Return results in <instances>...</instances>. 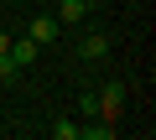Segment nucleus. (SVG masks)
<instances>
[{
  "label": "nucleus",
  "mask_w": 156,
  "mask_h": 140,
  "mask_svg": "<svg viewBox=\"0 0 156 140\" xmlns=\"http://www.w3.org/2000/svg\"><path fill=\"white\" fill-rule=\"evenodd\" d=\"M94 114L120 125V114H125V83H104V88L94 94Z\"/></svg>",
  "instance_id": "nucleus-1"
},
{
  "label": "nucleus",
  "mask_w": 156,
  "mask_h": 140,
  "mask_svg": "<svg viewBox=\"0 0 156 140\" xmlns=\"http://www.w3.org/2000/svg\"><path fill=\"white\" fill-rule=\"evenodd\" d=\"M26 36H31L37 47H47V42H57V36H62V26H57V16H31Z\"/></svg>",
  "instance_id": "nucleus-2"
},
{
  "label": "nucleus",
  "mask_w": 156,
  "mask_h": 140,
  "mask_svg": "<svg viewBox=\"0 0 156 140\" xmlns=\"http://www.w3.org/2000/svg\"><path fill=\"white\" fill-rule=\"evenodd\" d=\"M5 52H11V62H16V67H31V62H37V52H42V47H37V42H31V36H11V47H5Z\"/></svg>",
  "instance_id": "nucleus-3"
},
{
  "label": "nucleus",
  "mask_w": 156,
  "mask_h": 140,
  "mask_svg": "<svg viewBox=\"0 0 156 140\" xmlns=\"http://www.w3.org/2000/svg\"><path fill=\"white\" fill-rule=\"evenodd\" d=\"M78 57H89V62H99V57H109V36H104V31H89L83 42H78Z\"/></svg>",
  "instance_id": "nucleus-4"
},
{
  "label": "nucleus",
  "mask_w": 156,
  "mask_h": 140,
  "mask_svg": "<svg viewBox=\"0 0 156 140\" xmlns=\"http://www.w3.org/2000/svg\"><path fill=\"white\" fill-rule=\"evenodd\" d=\"M83 16H89V5H83V0H57V26H78Z\"/></svg>",
  "instance_id": "nucleus-5"
},
{
  "label": "nucleus",
  "mask_w": 156,
  "mask_h": 140,
  "mask_svg": "<svg viewBox=\"0 0 156 140\" xmlns=\"http://www.w3.org/2000/svg\"><path fill=\"white\" fill-rule=\"evenodd\" d=\"M78 135H83V140H109L115 135V119H99L94 114V125H78Z\"/></svg>",
  "instance_id": "nucleus-6"
},
{
  "label": "nucleus",
  "mask_w": 156,
  "mask_h": 140,
  "mask_svg": "<svg viewBox=\"0 0 156 140\" xmlns=\"http://www.w3.org/2000/svg\"><path fill=\"white\" fill-rule=\"evenodd\" d=\"M16 78H21V67L11 62V52H0V83H16Z\"/></svg>",
  "instance_id": "nucleus-7"
},
{
  "label": "nucleus",
  "mask_w": 156,
  "mask_h": 140,
  "mask_svg": "<svg viewBox=\"0 0 156 140\" xmlns=\"http://www.w3.org/2000/svg\"><path fill=\"white\" fill-rule=\"evenodd\" d=\"M52 140H78V125H73V119H57V125H52Z\"/></svg>",
  "instance_id": "nucleus-8"
},
{
  "label": "nucleus",
  "mask_w": 156,
  "mask_h": 140,
  "mask_svg": "<svg viewBox=\"0 0 156 140\" xmlns=\"http://www.w3.org/2000/svg\"><path fill=\"white\" fill-rule=\"evenodd\" d=\"M5 47H11V36H5V31H0V52H5Z\"/></svg>",
  "instance_id": "nucleus-9"
}]
</instances>
